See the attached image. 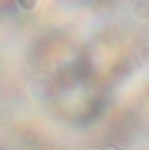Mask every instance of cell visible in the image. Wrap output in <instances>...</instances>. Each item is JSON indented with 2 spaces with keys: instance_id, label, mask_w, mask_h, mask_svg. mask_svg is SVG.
<instances>
[{
  "instance_id": "6da1fadb",
  "label": "cell",
  "mask_w": 149,
  "mask_h": 150,
  "mask_svg": "<svg viewBox=\"0 0 149 150\" xmlns=\"http://www.w3.org/2000/svg\"><path fill=\"white\" fill-rule=\"evenodd\" d=\"M44 87L53 108L70 121H86L99 112L103 88L86 50L54 38L38 57Z\"/></svg>"
}]
</instances>
